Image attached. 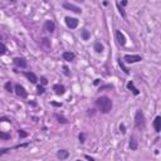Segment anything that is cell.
<instances>
[{"label":"cell","mask_w":161,"mask_h":161,"mask_svg":"<svg viewBox=\"0 0 161 161\" xmlns=\"http://www.w3.org/2000/svg\"><path fill=\"white\" fill-rule=\"evenodd\" d=\"M40 81H42V84H47V83H48V81H47L45 77H42V78H40Z\"/></svg>","instance_id":"cell-29"},{"label":"cell","mask_w":161,"mask_h":161,"mask_svg":"<svg viewBox=\"0 0 161 161\" xmlns=\"http://www.w3.org/2000/svg\"><path fill=\"white\" fill-rule=\"evenodd\" d=\"M75 161H81V160H75Z\"/></svg>","instance_id":"cell-34"},{"label":"cell","mask_w":161,"mask_h":161,"mask_svg":"<svg viewBox=\"0 0 161 161\" xmlns=\"http://www.w3.org/2000/svg\"><path fill=\"white\" fill-rule=\"evenodd\" d=\"M0 138H1V140H10V134L0 131Z\"/></svg>","instance_id":"cell-20"},{"label":"cell","mask_w":161,"mask_h":161,"mask_svg":"<svg viewBox=\"0 0 161 161\" xmlns=\"http://www.w3.org/2000/svg\"><path fill=\"white\" fill-rule=\"evenodd\" d=\"M96 106L98 107V110L102 113H108L112 110V101L108 98L107 96H102L96 101Z\"/></svg>","instance_id":"cell-1"},{"label":"cell","mask_w":161,"mask_h":161,"mask_svg":"<svg viewBox=\"0 0 161 161\" xmlns=\"http://www.w3.org/2000/svg\"><path fill=\"white\" fill-rule=\"evenodd\" d=\"M127 88L131 91L132 93L135 94V96H138V94H140V91H138L137 88L135 87V84H134V82H132V81H130V82L127 83Z\"/></svg>","instance_id":"cell-13"},{"label":"cell","mask_w":161,"mask_h":161,"mask_svg":"<svg viewBox=\"0 0 161 161\" xmlns=\"http://www.w3.org/2000/svg\"><path fill=\"white\" fill-rule=\"evenodd\" d=\"M55 117H57V120H58L59 122H61V124H67V120H65L64 117H63V116H59V115H55Z\"/></svg>","instance_id":"cell-23"},{"label":"cell","mask_w":161,"mask_h":161,"mask_svg":"<svg viewBox=\"0 0 161 161\" xmlns=\"http://www.w3.org/2000/svg\"><path fill=\"white\" fill-rule=\"evenodd\" d=\"M15 92L21 98H27V96H28V92L25 91V88L23 86H20V84H15Z\"/></svg>","instance_id":"cell-5"},{"label":"cell","mask_w":161,"mask_h":161,"mask_svg":"<svg viewBox=\"0 0 161 161\" xmlns=\"http://www.w3.org/2000/svg\"><path fill=\"white\" fill-rule=\"evenodd\" d=\"M130 147H131V150H137V141L135 136H131V138H130Z\"/></svg>","instance_id":"cell-16"},{"label":"cell","mask_w":161,"mask_h":161,"mask_svg":"<svg viewBox=\"0 0 161 161\" xmlns=\"http://www.w3.org/2000/svg\"><path fill=\"white\" fill-rule=\"evenodd\" d=\"M6 50H8V48H6V45H5L4 43H1V42H0V55L5 54V53H6Z\"/></svg>","instance_id":"cell-19"},{"label":"cell","mask_w":161,"mask_h":161,"mask_svg":"<svg viewBox=\"0 0 161 161\" xmlns=\"http://www.w3.org/2000/svg\"><path fill=\"white\" fill-rule=\"evenodd\" d=\"M90 31H88L87 29H84V30H82V38H83L84 40H88L90 39Z\"/></svg>","instance_id":"cell-21"},{"label":"cell","mask_w":161,"mask_h":161,"mask_svg":"<svg viewBox=\"0 0 161 161\" xmlns=\"http://www.w3.org/2000/svg\"><path fill=\"white\" fill-rule=\"evenodd\" d=\"M24 75L29 79L31 83H37V81H38V78H37V75L33 73V72H24Z\"/></svg>","instance_id":"cell-12"},{"label":"cell","mask_w":161,"mask_h":161,"mask_svg":"<svg viewBox=\"0 0 161 161\" xmlns=\"http://www.w3.org/2000/svg\"><path fill=\"white\" fill-rule=\"evenodd\" d=\"M63 71H64V74H65V75H69V71H68V68L65 67V65L63 67Z\"/></svg>","instance_id":"cell-30"},{"label":"cell","mask_w":161,"mask_h":161,"mask_svg":"<svg viewBox=\"0 0 161 161\" xmlns=\"http://www.w3.org/2000/svg\"><path fill=\"white\" fill-rule=\"evenodd\" d=\"M118 65H120V67H121V69H122V71H124V72H125V73H126V74H130V71H128V69H127V68H126V65H125V63H124V61H122V59H121V58H118Z\"/></svg>","instance_id":"cell-17"},{"label":"cell","mask_w":161,"mask_h":161,"mask_svg":"<svg viewBox=\"0 0 161 161\" xmlns=\"http://www.w3.org/2000/svg\"><path fill=\"white\" fill-rule=\"evenodd\" d=\"M53 91H54L57 94H64L65 88H64V86H62V84H54V86H53Z\"/></svg>","instance_id":"cell-11"},{"label":"cell","mask_w":161,"mask_h":161,"mask_svg":"<svg viewBox=\"0 0 161 161\" xmlns=\"http://www.w3.org/2000/svg\"><path fill=\"white\" fill-rule=\"evenodd\" d=\"M154 128H155L156 132L161 131V117H160V116H156L155 121H154Z\"/></svg>","instance_id":"cell-15"},{"label":"cell","mask_w":161,"mask_h":161,"mask_svg":"<svg viewBox=\"0 0 161 161\" xmlns=\"http://www.w3.org/2000/svg\"><path fill=\"white\" fill-rule=\"evenodd\" d=\"M1 121H6V122H11V121H10V120H9V118H6V117H0V122H1Z\"/></svg>","instance_id":"cell-31"},{"label":"cell","mask_w":161,"mask_h":161,"mask_svg":"<svg viewBox=\"0 0 161 161\" xmlns=\"http://www.w3.org/2000/svg\"><path fill=\"white\" fill-rule=\"evenodd\" d=\"M116 5H117V8H118V11H120V14H121V17H122V18H126L125 10H124V9L121 8V6H120V4H118V3H117V4H116Z\"/></svg>","instance_id":"cell-24"},{"label":"cell","mask_w":161,"mask_h":161,"mask_svg":"<svg viewBox=\"0 0 161 161\" xmlns=\"http://www.w3.org/2000/svg\"><path fill=\"white\" fill-rule=\"evenodd\" d=\"M5 90L6 91H8V92H13V84H11V82L10 81H9V82H6V83H5Z\"/></svg>","instance_id":"cell-22"},{"label":"cell","mask_w":161,"mask_h":161,"mask_svg":"<svg viewBox=\"0 0 161 161\" xmlns=\"http://www.w3.org/2000/svg\"><path fill=\"white\" fill-rule=\"evenodd\" d=\"M122 61L126 62V63H128V64H131V63L141 62V61H142V57L138 55V54H126Z\"/></svg>","instance_id":"cell-3"},{"label":"cell","mask_w":161,"mask_h":161,"mask_svg":"<svg viewBox=\"0 0 161 161\" xmlns=\"http://www.w3.org/2000/svg\"><path fill=\"white\" fill-rule=\"evenodd\" d=\"M84 157H86V159H87L88 161H94V159H93V157H91L90 155H86V156H84Z\"/></svg>","instance_id":"cell-32"},{"label":"cell","mask_w":161,"mask_h":161,"mask_svg":"<svg viewBox=\"0 0 161 161\" xmlns=\"http://www.w3.org/2000/svg\"><path fill=\"white\" fill-rule=\"evenodd\" d=\"M65 24L69 29H75L78 27V19L75 18H71V17H67L65 18Z\"/></svg>","instance_id":"cell-4"},{"label":"cell","mask_w":161,"mask_h":161,"mask_svg":"<svg viewBox=\"0 0 161 161\" xmlns=\"http://www.w3.org/2000/svg\"><path fill=\"white\" fill-rule=\"evenodd\" d=\"M94 50L97 53H102L103 52V45L101 44V42H96L94 43Z\"/></svg>","instance_id":"cell-18"},{"label":"cell","mask_w":161,"mask_h":161,"mask_svg":"<svg viewBox=\"0 0 161 161\" xmlns=\"http://www.w3.org/2000/svg\"><path fill=\"white\" fill-rule=\"evenodd\" d=\"M120 131H121L122 134H125V132H126V127H125V125H121V126H120Z\"/></svg>","instance_id":"cell-28"},{"label":"cell","mask_w":161,"mask_h":161,"mask_svg":"<svg viewBox=\"0 0 161 161\" xmlns=\"http://www.w3.org/2000/svg\"><path fill=\"white\" fill-rule=\"evenodd\" d=\"M135 126L138 130H142L145 127V116L142 111H137L135 115Z\"/></svg>","instance_id":"cell-2"},{"label":"cell","mask_w":161,"mask_h":161,"mask_svg":"<svg viewBox=\"0 0 161 161\" xmlns=\"http://www.w3.org/2000/svg\"><path fill=\"white\" fill-rule=\"evenodd\" d=\"M68 156H69V152L67 150H59L58 152H57V157H58L59 160H65Z\"/></svg>","instance_id":"cell-14"},{"label":"cell","mask_w":161,"mask_h":161,"mask_svg":"<svg viewBox=\"0 0 161 161\" xmlns=\"http://www.w3.org/2000/svg\"><path fill=\"white\" fill-rule=\"evenodd\" d=\"M63 8L68 9V10H72V11H74V13H78V14H81V13H82V9L81 8H78L77 5L71 4V3H64V4H63Z\"/></svg>","instance_id":"cell-8"},{"label":"cell","mask_w":161,"mask_h":161,"mask_svg":"<svg viewBox=\"0 0 161 161\" xmlns=\"http://www.w3.org/2000/svg\"><path fill=\"white\" fill-rule=\"evenodd\" d=\"M38 93H39V94L44 93V87L43 86H38Z\"/></svg>","instance_id":"cell-27"},{"label":"cell","mask_w":161,"mask_h":161,"mask_svg":"<svg viewBox=\"0 0 161 161\" xmlns=\"http://www.w3.org/2000/svg\"><path fill=\"white\" fill-rule=\"evenodd\" d=\"M19 136H20V137H27L28 134H27V132H24V130H19Z\"/></svg>","instance_id":"cell-26"},{"label":"cell","mask_w":161,"mask_h":161,"mask_svg":"<svg viewBox=\"0 0 161 161\" xmlns=\"http://www.w3.org/2000/svg\"><path fill=\"white\" fill-rule=\"evenodd\" d=\"M62 57H63V59H64V61H67V62H72L73 61V59L75 58V54L73 52H64L62 54Z\"/></svg>","instance_id":"cell-10"},{"label":"cell","mask_w":161,"mask_h":161,"mask_svg":"<svg viewBox=\"0 0 161 161\" xmlns=\"http://www.w3.org/2000/svg\"><path fill=\"white\" fill-rule=\"evenodd\" d=\"M78 137H79V142L81 144H83L84 141H86V135H84V134H79V136H78Z\"/></svg>","instance_id":"cell-25"},{"label":"cell","mask_w":161,"mask_h":161,"mask_svg":"<svg viewBox=\"0 0 161 161\" xmlns=\"http://www.w3.org/2000/svg\"><path fill=\"white\" fill-rule=\"evenodd\" d=\"M44 30H47L48 33H53L55 30V24L53 20H45L44 23Z\"/></svg>","instance_id":"cell-6"},{"label":"cell","mask_w":161,"mask_h":161,"mask_svg":"<svg viewBox=\"0 0 161 161\" xmlns=\"http://www.w3.org/2000/svg\"><path fill=\"white\" fill-rule=\"evenodd\" d=\"M13 62H14V64L17 65V67H19V68H27V61H25L24 58L17 57V58L13 59Z\"/></svg>","instance_id":"cell-7"},{"label":"cell","mask_w":161,"mask_h":161,"mask_svg":"<svg viewBox=\"0 0 161 161\" xmlns=\"http://www.w3.org/2000/svg\"><path fill=\"white\" fill-rule=\"evenodd\" d=\"M116 39L120 45H125L126 44V38L124 35V33H121V30H116Z\"/></svg>","instance_id":"cell-9"},{"label":"cell","mask_w":161,"mask_h":161,"mask_svg":"<svg viewBox=\"0 0 161 161\" xmlns=\"http://www.w3.org/2000/svg\"><path fill=\"white\" fill-rule=\"evenodd\" d=\"M52 105H53V106H55V107H61V106H62L61 103H57V102H52Z\"/></svg>","instance_id":"cell-33"}]
</instances>
